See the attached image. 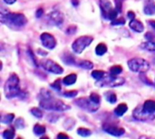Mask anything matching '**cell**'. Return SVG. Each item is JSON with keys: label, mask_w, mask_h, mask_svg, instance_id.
I'll list each match as a JSON object with an SVG mask.
<instances>
[{"label": "cell", "mask_w": 155, "mask_h": 139, "mask_svg": "<svg viewBox=\"0 0 155 139\" xmlns=\"http://www.w3.org/2000/svg\"><path fill=\"white\" fill-rule=\"evenodd\" d=\"M40 107L46 110L54 111H66L70 107L65 105L63 101L56 99L54 95L47 89H42L40 92Z\"/></svg>", "instance_id": "obj_1"}, {"label": "cell", "mask_w": 155, "mask_h": 139, "mask_svg": "<svg viewBox=\"0 0 155 139\" xmlns=\"http://www.w3.org/2000/svg\"><path fill=\"white\" fill-rule=\"evenodd\" d=\"M1 22L3 24H6L8 25L11 26H24L26 22L27 19L26 17L23 15V14H19V13H9L8 11H5L3 7L1 8Z\"/></svg>", "instance_id": "obj_2"}, {"label": "cell", "mask_w": 155, "mask_h": 139, "mask_svg": "<svg viewBox=\"0 0 155 139\" xmlns=\"http://www.w3.org/2000/svg\"><path fill=\"white\" fill-rule=\"evenodd\" d=\"M5 96L6 98L11 99L13 97H18L21 94V89L19 86V77L16 74L12 73L5 84Z\"/></svg>", "instance_id": "obj_3"}, {"label": "cell", "mask_w": 155, "mask_h": 139, "mask_svg": "<svg viewBox=\"0 0 155 139\" xmlns=\"http://www.w3.org/2000/svg\"><path fill=\"white\" fill-rule=\"evenodd\" d=\"M128 66L131 69V71L135 73H145L150 69V64L148 61L143 58L135 57L128 61Z\"/></svg>", "instance_id": "obj_4"}, {"label": "cell", "mask_w": 155, "mask_h": 139, "mask_svg": "<svg viewBox=\"0 0 155 139\" xmlns=\"http://www.w3.org/2000/svg\"><path fill=\"white\" fill-rule=\"evenodd\" d=\"M125 82V79L121 76H104L101 80L96 81V86H108L111 87H115V86H120L124 85Z\"/></svg>", "instance_id": "obj_5"}, {"label": "cell", "mask_w": 155, "mask_h": 139, "mask_svg": "<svg viewBox=\"0 0 155 139\" xmlns=\"http://www.w3.org/2000/svg\"><path fill=\"white\" fill-rule=\"evenodd\" d=\"M94 38L92 36H80L79 38H77L72 45V48L73 50L76 53V54H81L88 46L91 45V43L93 42Z\"/></svg>", "instance_id": "obj_6"}, {"label": "cell", "mask_w": 155, "mask_h": 139, "mask_svg": "<svg viewBox=\"0 0 155 139\" xmlns=\"http://www.w3.org/2000/svg\"><path fill=\"white\" fill-rule=\"evenodd\" d=\"M74 103L81 108L88 111V112H95L99 109V105L94 103L90 98L82 97L79 99H76Z\"/></svg>", "instance_id": "obj_7"}, {"label": "cell", "mask_w": 155, "mask_h": 139, "mask_svg": "<svg viewBox=\"0 0 155 139\" xmlns=\"http://www.w3.org/2000/svg\"><path fill=\"white\" fill-rule=\"evenodd\" d=\"M42 66L48 72H51L55 75H61L64 73V69L61 66L56 64L54 61L50 59H45L42 61Z\"/></svg>", "instance_id": "obj_8"}, {"label": "cell", "mask_w": 155, "mask_h": 139, "mask_svg": "<svg viewBox=\"0 0 155 139\" xmlns=\"http://www.w3.org/2000/svg\"><path fill=\"white\" fill-rule=\"evenodd\" d=\"M133 116L136 120L143 121V122L150 121V120H153L154 118V115H151V114L146 113L143 109V107H138L137 108H135L133 112Z\"/></svg>", "instance_id": "obj_9"}, {"label": "cell", "mask_w": 155, "mask_h": 139, "mask_svg": "<svg viewBox=\"0 0 155 139\" xmlns=\"http://www.w3.org/2000/svg\"><path fill=\"white\" fill-rule=\"evenodd\" d=\"M40 39H41L42 45L48 49H54L56 46L55 38L49 33H43L40 36Z\"/></svg>", "instance_id": "obj_10"}, {"label": "cell", "mask_w": 155, "mask_h": 139, "mask_svg": "<svg viewBox=\"0 0 155 139\" xmlns=\"http://www.w3.org/2000/svg\"><path fill=\"white\" fill-rule=\"evenodd\" d=\"M47 21L50 25H61L64 22V15L59 11H53L48 14L47 15Z\"/></svg>", "instance_id": "obj_11"}, {"label": "cell", "mask_w": 155, "mask_h": 139, "mask_svg": "<svg viewBox=\"0 0 155 139\" xmlns=\"http://www.w3.org/2000/svg\"><path fill=\"white\" fill-rule=\"evenodd\" d=\"M104 130L106 133H108V134H110V135H112L114 137H121L125 133L124 128L118 127L114 126V125H108V124L104 125Z\"/></svg>", "instance_id": "obj_12"}, {"label": "cell", "mask_w": 155, "mask_h": 139, "mask_svg": "<svg viewBox=\"0 0 155 139\" xmlns=\"http://www.w3.org/2000/svg\"><path fill=\"white\" fill-rule=\"evenodd\" d=\"M100 7L102 10L103 16L106 19H108L109 13L114 9L112 6V3L109 0H100Z\"/></svg>", "instance_id": "obj_13"}, {"label": "cell", "mask_w": 155, "mask_h": 139, "mask_svg": "<svg viewBox=\"0 0 155 139\" xmlns=\"http://www.w3.org/2000/svg\"><path fill=\"white\" fill-rule=\"evenodd\" d=\"M143 109L151 115L155 114V101L154 100H146L143 106Z\"/></svg>", "instance_id": "obj_14"}, {"label": "cell", "mask_w": 155, "mask_h": 139, "mask_svg": "<svg viewBox=\"0 0 155 139\" xmlns=\"http://www.w3.org/2000/svg\"><path fill=\"white\" fill-rule=\"evenodd\" d=\"M130 27H131L134 31H135V32H137V33H141V32H143V29H144L143 24L140 20H138V19H134V20H132V21L130 22Z\"/></svg>", "instance_id": "obj_15"}, {"label": "cell", "mask_w": 155, "mask_h": 139, "mask_svg": "<svg viewBox=\"0 0 155 139\" xmlns=\"http://www.w3.org/2000/svg\"><path fill=\"white\" fill-rule=\"evenodd\" d=\"M144 13L146 15H154L155 14V3L153 1H147L144 5Z\"/></svg>", "instance_id": "obj_16"}, {"label": "cell", "mask_w": 155, "mask_h": 139, "mask_svg": "<svg viewBox=\"0 0 155 139\" xmlns=\"http://www.w3.org/2000/svg\"><path fill=\"white\" fill-rule=\"evenodd\" d=\"M127 110H128L127 105L124 104V103H122V104H120V105L114 109V113H115V115H116L117 117H122V116H124V115L127 112Z\"/></svg>", "instance_id": "obj_17"}, {"label": "cell", "mask_w": 155, "mask_h": 139, "mask_svg": "<svg viewBox=\"0 0 155 139\" xmlns=\"http://www.w3.org/2000/svg\"><path fill=\"white\" fill-rule=\"evenodd\" d=\"M76 78H77V76L75 74H70L63 79V82L65 86H71L76 82Z\"/></svg>", "instance_id": "obj_18"}, {"label": "cell", "mask_w": 155, "mask_h": 139, "mask_svg": "<svg viewBox=\"0 0 155 139\" xmlns=\"http://www.w3.org/2000/svg\"><path fill=\"white\" fill-rule=\"evenodd\" d=\"M140 47L142 49L148 50V51H155V41L154 40H152V41L144 42V43L140 45Z\"/></svg>", "instance_id": "obj_19"}, {"label": "cell", "mask_w": 155, "mask_h": 139, "mask_svg": "<svg viewBox=\"0 0 155 139\" xmlns=\"http://www.w3.org/2000/svg\"><path fill=\"white\" fill-rule=\"evenodd\" d=\"M107 52V46L104 43H100L97 45L96 48H95V53L97 56H103Z\"/></svg>", "instance_id": "obj_20"}, {"label": "cell", "mask_w": 155, "mask_h": 139, "mask_svg": "<svg viewBox=\"0 0 155 139\" xmlns=\"http://www.w3.org/2000/svg\"><path fill=\"white\" fill-rule=\"evenodd\" d=\"M15 118V115L14 114H6L2 116L1 117V122L3 124H10Z\"/></svg>", "instance_id": "obj_21"}, {"label": "cell", "mask_w": 155, "mask_h": 139, "mask_svg": "<svg viewBox=\"0 0 155 139\" xmlns=\"http://www.w3.org/2000/svg\"><path fill=\"white\" fill-rule=\"evenodd\" d=\"M34 133L37 136H41L45 133V127L44 126H41L39 124H36L34 127Z\"/></svg>", "instance_id": "obj_22"}, {"label": "cell", "mask_w": 155, "mask_h": 139, "mask_svg": "<svg viewBox=\"0 0 155 139\" xmlns=\"http://www.w3.org/2000/svg\"><path fill=\"white\" fill-rule=\"evenodd\" d=\"M77 134L81 137H89L92 135V131L90 129H87V128H84V127H80L77 129Z\"/></svg>", "instance_id": "obj_23"}, {"label": "cell", "mask_w": 155, "mask_h": 139, "mask_svg": "<svg viewBox=\"0 0 155 139\" xmlns=\"http://www.w3.org/2000/svg\"><path fill=\"white\" fill-rule=\"evenodd\" d=\"M15 137V128L6 129L3 132V137L5 139H14Z\"/></svg>", "instance_id": "obj_24"}, {"label": "cell", "mask_w": 155, "mask_h": 139, "mask_svg": "<svg viewBox=\"0 0 155 139\" xmlns=\"http://www.w3.org/2000/svg\"><path fill=\"white\" fill-rule=\"evenodd\" d=\"M78 66L82 68H84V69H92L94 67L93 63L90 61H87V60H81L79 62Z\"/></svg>", "instance_id": "obj_25"}, {"label": "cell", "mask_w": 155, "mask_h": 139, "mask_svg": "<svg viewBox=\"0 0 155 139\" xmlns=\"http://www.w3.org/2000/svg\"><path fill=\"white\" fill-rule=\"evenodd\" d=\"M105 97H106L107 101L110 102L111 104H114L117 101V97H116L115 93H114V92H107L105 94Z\"/></svg>", "instance_id": "obj_26"}, {"label": "cell", "mask_w": 155, "mask_h": 139, "mask_svg": "<svg viewBox=\"0 0 155 139\" xmlns=\"http://www.w3.org/2000/svg\"><path fill=\"white\" fill-rule=\"evenodd\" d=\"M105 76V72L101 71V70H94L92 72V76L97 80H101L102 78H104Z\"/></svg>", "instance_id": "obj_27"}, {"label": "cell", "mask_w": 155, "mask_h": 139, "mask_svg": "<svg viewBox=\"0 0 155 139\" xmlns=\"http://www.w3.org/2000/svg\"><path fill=\"white\" fill-rule=\"evenodd\" d=\"M123 71V67L121 66H114L110 68V74L112 76H117L120 73H122Z\"/></svg>", "instance_id": "obj_28"}, {"label": "cell", "mask_w": 155, "mask_h": 139, "mask_svg": "<svg viewBox=\"0 0 155 139\" xmlns=\"http://www.w3.org/2000/svg\"><path fill=\"white\" fill-rule=\"evenodd\" d=\"M30 112H31V114H32L34 117H37V118L43 117V112H42L39 108H37V107H33V108L30 110Z\"/></svg>", "instance_id": "obj_29"}, {"label": "cell", "mask_w": 155, "mask_h": 139, "mask_svg": "<svg viewBox=\"0 0 155 139\" xmlns=\"http://www.w3.org/2000/svg\"><path fill=\"white\" fill-rule=\"evenodd\" d=\"M74 125H75V121H74V119H73V118H67L66 121L64 123V127L66 129H68V130H70Z\"/></svg>", "instance_id": "obj_30"}, {"label": "cell", "mask_w": 155, "mask_h": 139, "mask_svg": "<svg viewBox=\"0 0 155 139\" xmlns=\"http://www.w3.org/2000/svg\"><path fill=\"white\" fill-rule=\"evenodd\" d=\"M89 98H90L94 103H95V104H97V105H100L101 97H100V96H99L98 94H96V93H92V94L90 95Z\"/></svg>", "instance_id": "obj_31"}, {"label": "cell", "mask_w": 155, "mask_h": 139, "mask_svg": "<svg viewBox=\"0 0 155 139\" xmlns=\"http://www.w3.org/2000/svg\"><path fill=\"white\" fill-rule=\"evenodd\" d=\"M15 126L16 128H24L25 127V121L23 118L19 117L15 121Z\"/></svg>", "instance_id": "obj_32"}, {"label": "cell", "mask_w": 155, "mask_h": 139, "mask_svg": "<svg viewBox=\"0 0 155 139\" xmlns=\"http://www.w3.org/2000/svg\"><path fill=\"white\" fill-rule=\"evenodd\" d=\"M117 15H118V11L116 9H113L110 13H109V15H108V19H111V20H115L116 17H117Z\"/></svg>", "instance_id": "obj_33"}, {"label": "cell", "mask_w": 155, "mask_h": 139, "mask_svg": "<svg viewBox=\"0 0 155 139\" xmlns=\"http://www.w3.org/2000/svg\"><path fill=\"white\" fill-rule=\"evenodd\" d=\"M51 86L55 89L56 91H60L61 90V84H60V79L55 80L53 84H51Z\"/></svg>", "instance_id": "obj_34"}, {"label": "cell", "mask_w": 155, "mask_h": 139, "mask_svg": "<svg viewBox=\"0 0 155 139\" xmlns=\"http://www.w3.org/2000/svg\"><path fill=\"white\" fill-rule=\"evenodd\" d=\"M63 96L67 97H74L77 96V91H76V90H74V91H67V92L64 93Z\"/></svg>", "instance_id": "obj_35"}, {"label": "cell", "mask_w": 155, "mask_h": 139, "mask_svg": "<svg viewBox=\"0 0 155 139\" xmlns=\"http://www.w3.org/2000/svg\"><path fill=\"white\" fill-rule=\"evenodd\" d=\"M125 24V20L124 18H118V19H115L112 22V25H124Z\"/></svg>", "instance_id": "obj_36"}, {"label": "cell", "mask_w": 155, "mask_h": 139, "mask_svg": "<svg viewBox=\"0 0 155 139\" xmlns=\"http://www.w3.org/2000/svg\"><path fill=\"white\" fill-rule=\"evenodd\" d=\"M27 56H29V58L33 61L34 66H37V64H36L35 59V56H34V54H33V52H32V50H31V49H28V50H27Z\"/></svg>", "instance_id": "obj_37"}, {"label": "cell", "mask_w": 155, "mask_h": 139, "mask_svg": "<svg viewBox=\"0 0 155 139\" xmlns=\"http://www.w3.org/2000/svg\"><path fill=\"white\" fill-rule=\"evenodd\" d=\"M76 32V26L74 25H70L67 29H66V34L67 35H73Z\"/></svg>", "instance_id": "obj_38"}, {"label": "cell", "mask_w": 155, "mask_h": 139, "mask_svg": "<svg viewBox=\"0 0 155 139\" xmlns=\"http://www.w3.org/2000/svg\"><path fill=\"white\" fill-rule=\"evenodd\" d=\"M57 139H69V137L64 133H59L57 135Z\"/></svg>", "instance_id": "obj_39"}, {"label": "cell", "mask_w": 155, "mask_h": 139, "mask_svg": "<svg viewBox=\"0 0 155 139\" xmlns=\"http://www.w3.org/2000/svg\"><path fill=\"white\" fill-rule=\"evenodd\" d=\"M145 37H146L149 41H152L153 38H155V36L154 35H153L152 33H150V32H149V33H147V34H146Z\"/></svg>", "instance_id": "obj_40"}, {"label": "cell", "mask_w": 155, "mask_h": 139, "mask_svg": "<svg viewBox=\"0 0 155 139\" xmlns=\"http://www.w3.org/2000/svg\"><path fill=\"white\" fill-rule=\"evenodd\" d=\"M43 13H44V9L43 8H39L36 11V13H35V16L36 17H41V15H43Z\"/></svg>", "instance_id": "obj_41"}, {"label": "cell", "mask_w": 155, "mask_h": 139, "mask_svg": "<svg viewBox=\"0 0 155 139\" xmlns=\"http://www.w3.org/2000/svg\"><path fill=\"white\" fill-rule=\"evenodd\" d=\"M128 17L130 18V20L132 21V20H134V19H135V15H134V13L133 12V11H129L128 12Z\"/></svg>", "instance_id": "obj_42"}, {"label": "cell", "mask_w": 155, "mask_h": 139, "mask_svg": "<svg viewBox=\"0 0 155 139\" xmlns=\"http://www.w3.org/2000/svg\"><path fill=\"white\" fill-rule=\"evenodd\" d=\"M149 25L155 30V20H150L149 21Z\"/></svg>", "instance_id": "obj_43"}, {"label": "cell", "mask_w": 155, "mask_h": 139, "mask_svg": "<svg viewBox=\"0 0 155 139\" xmlns=\"http://www.w3.org/2000/svg\"><path fill=\"white\" fill-rule=\"evenodd\" d=\"M5 1V3H6V4H8V5H12V4H14L16 0H4Z\"/></svg>", "instance_id": "obj_44"}, {"label": "cell", "mask_w": 155, "mask_h": 139, "mask_svg": "<svg viewBox=\"0 0 155 139\" xmlns=\"http://www.w3.org/2000/svg\"><path fill=\"white\" fill-rule=\"evenodd\" d=\"M139 139H154L152 137H148V136H141Z\"/></svg>", "instance_id": "obj_45"}, {"label": "cell", "mask_w": 155, "mask_h": 139, "mask_svg": "<svg viewBox=\"0 0 155 139\" xmlns=\"http://www.w3.org/2000/svg\"><path fill=\"white\" fill-rule=\"evenodd\" d=\"M71 2H72V4H73L74 6H77V5H79V1H78V0H71Z\"/></svg>", "instance_id": "obj_46"}, {"label": "cell", "mask_w": 155, "mask_h": 139, "mask_svg": "<svg viewBox=\"0 0 155 139\" xmlns=\"http://www.w3.org/2000/svg\"><path fill=\"white\" fill-rule=\"evenodd\" d=\"M40 139H49L47 137H41Z\"/></svg>", "instance_id": "obj_47"}, {"label": "cell", "mask_w": 155, "mask_h": 139, "mask_svg": "<svg viewBox=\"0 0 155 139\" xmlns=\"http://www.w3.org/2000/svg\"><path fill=\"white\" fill-rule=\"evenodd\" d=\"M17 139H21V138H20V137H18V138H17Z\"/></svg>", "instance_id": "obj_48"}, {"label": "cell", "mask_w": 155, "mask_h": 139, "mask_svg": "<svg viewBox=\"0 0 155 139\" xmlns=\"http://www.w3.org/2000/svg\"><path fill=\"white\" fill-rule=\"evenodd\" d=\"M121 1H123V0H121Z\"/></svg>", "instance_id": "obj_49"}]
</instances>
